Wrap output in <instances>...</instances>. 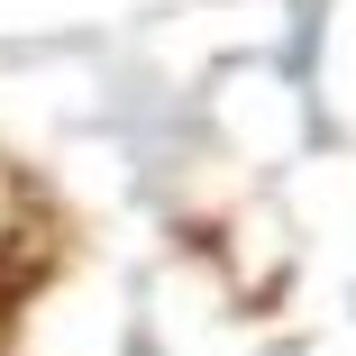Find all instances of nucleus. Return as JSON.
<instances>
[{"mask_svg":"<svg viewBox=\"0 0 356 356\" xmlns=\"http://www.w3.org/2000/svg\"><path fill=\"white\" fill-rule=\"evenodd\" d=\"M46 265H55V229L37 220L28 165H10V156H0V338H10V320L37 302Z\"/></svg>","mask_w":356,"mask_h":356,"instance_id":"1","label":"nucleus"}]
</instances>
